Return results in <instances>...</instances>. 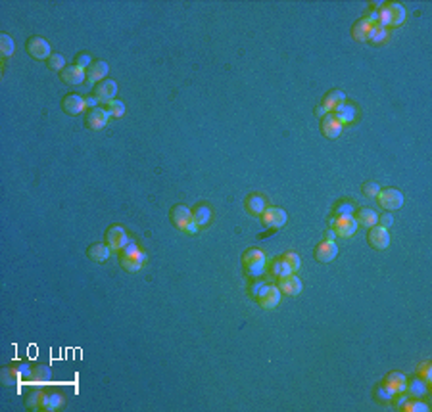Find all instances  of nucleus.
Masks as SVG:
<instances>
[{
  "mask_svg": "<svg viewBox=\"0 0 432 412\" xmlns=\"http://www.w3.org/2000/svg\"><path fill=\"white\" fill-rule=\"evenodd\" d=\"M242 263L244 265H252V263H267V255L263 249L252 248L242 255Z\"/></svg>",
  "mask_w": 432,
  "mask_h": 412,
  "instance_id": "nucleus-27",
  "label": "nucleus"
},
{
  "mask_svg": "<svg viewBox=\"0 0 432 412\" xmlns=\"http://www.w3.org/2000/svg\"><path fill=\"white\" fill-rule=\"evenodd\" d=\"M14 370H16V374L21 380H31V378H33V370H31V366H29V364H25V362H17L16 366H14Z\"/></svg>",
  "mask_w": 432,
  "mask_h": 412,
  "instance_id": "nucleus-41",
  "label": "nucleus"
},
{
  "mask_svg": "<svg viewBox=\"0 0 432 412\" xmlns=\"http://www.w3.org/2000/svg\"><path fill=\"white\" fill-rule=\"evenodd\" d=\"M346 102V94L342 90H330L325 98H323V106L327 108V112H334L340 104Z\"/></svg>",
  "mask_w": 432,
  "mask_h": 412,
  "instance_id": "nucleus-25",
  "label": "nucleus"
},
{
  "mask_svg": "<svg viewBox=\"0 0 432 412\" xmlns=\"http://www.w3.org/2000/svg\"><path fill=\"white\" fill-rule=\"evenodd\" d=\"M379 203L380 207L388 209V211H394V209H399L404 205V194L396 188H386V190H380L379 192Z\"/></svg>",
  "mask_w": 432,
  "mask_h": 412,
  "instance_id": "nucleus-4",
  "label": "nucleus"
},
{
  "mask_svg": "<svg viewBox=\"0 0 432 412\" xmlns=\"http://www.w3.org/2000/svg\"><path fill=\"white\" fill-rule=\"evenodd\" d=\"M367 41H371L375 44H380V43H386L388 41V29L382 25H377L371 29V33L367 37Z\"/></svg>",
  "mask_w": 432,
  "mask_h": 412,
  "instance_id": "nucleus-31",
  "label": "nucleus"
},
{
  "mask_svg": "<svg viewBox=\"0 0 432 412\" xmlns=\"http://www.w3.org/2000/svg\"><path fill=\"white\" fill-rule=\"evenodd\" d=\"M108 119H110V112L106 108H92L86 112V127L92 130L104 129Z\"/></svg>",
  "mask_w": 432,
  "mask_h": 412,
  "instance_id": "nucleus-8",
  "label": "nucleus"
},
{
  "mask_svg": "<svg viewBox=\"0 0 432 412\" xmlns=\"http://www.w3.org/2000/svg\"><path fill=\"white\" fill-rule=\"evenodd\" d=\"M338 253V248H336V242H327L323 240L315 248V259L319 261V263H330L332 259L336 257Z\"/></svg>",
  "mask_w": 432,
  "mask_h": 412,
  "instance_id": "nucleus-14",
  "label": "nucleus"
},
{
  "mask_svg": "<svg viewBox=\"0 0 432 412\" xmlns=\"http://www.w3.org/2000/svg\"><path fill=\"white\" fill-rule=\"evenodd\" d=\"M115 94H117V83L113 79H104L102 83L96 85L95 96L98 98V102L110 104L112 100H115Z\"/></svg>",
  "mask_w": 432,
  "mask_h": 412,
  "instance_id": "nucleus-7",
  "label": "nucleus"
},
{
  "mask_svg": "<svg viewBox=\"0 0 432 412\" xmlns=\"http://www.w3.org/2000/svg\"><path fill=\"white\" fill-rule=\"evenodd\" d=\"M60 75L61 81L68 83V85H81L86 79V71L73 63V65H66V69L60 71Z\"/></svg>",
  "mask_w": 432,
  "mask_h": 412,
  "instance_id": "nucleus-16",
  "label": "nucleus"
},
{
  "mask_svg": "<svg viewBox=\"0 0 432 412\" xmlns=\"http://www.w3.org/2000/svg\"><path fill=\"white\" fill-rule=\"evenodd\" d=\"M377 224H379V226H382V228H390V226L394 224V217H392V215H388V213H384L382 217H379Z\"/></svg>",
  "mask_w": 432,
  "mask_h": 412,
  "instance_id": "nucleus-49",
  "label": "nucleus"
},
{
  "mask_svg": "<svg viewBox=\"0 0 432 412\" xmlns=\"http://www.w3.org/2000/svg\"><path fill=\"white\" fill-rule=\"evenodd\" d=\"M41 397H43V391H39V389L33 391V393L25 399L27 408H31V410H33V408H41Z\"/></svg>",
  "mask_w": 432,
  "mask_h": 412,
  "instance_id": "nucleus-44",
  "label": "nucleus"
},
{
  "mask_svg": "<svg viewBox=\"0 0 432 412\" xmlns=\"http://www.w3.org/2000/svg\"><path fill=\"white\" fill-rule=\"evenodd\" d=\"M394 397H396V406L399 408V410H402V408H404V404L409 401V395H407V393H396Z\"/></svg>",
  "mask_w": 432,
  "mask_h": 412,
  "instance_id": "nucleus-50",
  "label": "nucleus"
},
{
  "mask_svg": "<svg viewBox=\"0 0 432 412\" xmlns=\"http://www.w3.org/2000/svg\"><path fill=\"white\" fill-rule=\"evenodd\" d=\"M137 249H138V246L133 240H131L129 244L123 248V251H121V257H133V255L137 253Z\"/></svg>",
  "mask_w": 432,
  "mask_h": 412,
  "instance_id": "nucleus-48",
  "label": "nucleus"
},
{
  "mask_svg": "<svg viewBox=\"0 0 432 412\" xmlns=\"http://www.w3.org/2000/svg\"><path fill=\"white\" fill-rule=\"evenodd\" d=\"M379 192H380V186L377 182H365V184H363V194L369 196V198H377Z\"/></svg>",
  "mask_w": 432,
  "mask_h": 412,
  "instance_id": "nucleus-46",
  "label": "nucleus"
},
{
  "mask_svg": "<svg viewBox=\"0 0 432 412\" xmlns=\"http://www.w3.org/2000/svg\"><path fill=\"white\" fill-rule=\"evenodd\" d=\"M86 110H92V108H98V98L96 96H86L85 98Z\"/></svg>",
  "mask_w": 432,
  "mask_h": 412,
  "instance_id": "nucleus-51",
  "label": "nucleus"
},
{
  "mask_svg": "<svg viewBox=\"0 0 432 412\" xmlns=\"http://www.w3.org/2000/svg\"><path fill=\"white\" fill-rule=\"evenodd\" d=\"M373 27H377V25H373L371 21H367V19L363 17V19H359V21L354 25L352 35H354V39H357V41H367V37H369Z\"/></svg>",
  "mask_w": 432,
  "mask_h": 412,
  "instance_id": "nucleus-26",
  "label": "nucleus"
},
{
  "mask_svg": "<svg viewBox=\"0 0 432 412\" xmlns=\"http://www.w3.org/2000/svg\"><path fill=\"white\" fill-rule=\"evenodd\" d=\"M342 127H344V125L334 117V113L332 112H328L327 115H325L323 123H321V130H323V134L327 138H338L342 134Z\"/></svg>",
  "mask_w": 432,
  "mask_h": 412,
  "instance_id": "nucleus-12",
  "label": "nucleus"
},
{
  "mask_svg": "<svg viewBox=\"0 0 432 412\" xmlns=\"http://www.w3.org/2000/svg\"><path fill=\"white\" fill-rule=\"evenodd\" d=\"M52 378V370L48 366H35L33 368V378L35 382H39V384H46V382H50Z\"/></svg>",
  "mask_w": 432,
  "mask_h": 412,
  "instance_id": "nucleus-33",
  "label": "nucleus"
},
{
  "mask_svg": "<svg viewBox=\"0 0 432 412\" xmlns=\"http://www.w3.org/2000/svg\"><path fill=\"white\" fill-rule=\"evenodd\" d=\"M375 395H377V399H379V401H382V403H390V401L394 399V393H392V389H390V387H386L384 384L377 387Z\"/></svg>",
  "mask_w": 432,
  "mask_h": 412,
  "instance_id": "nucleus-40",
  "label": "nucleus"
},
{
  "mask_svg": "<svg viewBox=\"0 0 432 412\" xmlns=\"http://www.w3.org/2000/svg\"><path fill=\"white\" fill-rule=\"evenodd\" d=\"M267 201L263 196H259V194H252L246 198V209L250 211L252 215H263V211L267 209Z\"/></svg>",
  "mask_w": 432,
  "mask_h": 412,
  "instance_id": "nucleus-23",
  "label": "nucleus"
},
{
  "mask_svg": "<svg viewBox=\"0 0 432 412\" xmlns=\"http://www.w3.org/2000/svg\"><path fill=\"white\" fill-rule=\"evenodd\" d=\"M144 263H146V253L142 249H137V253L133 257H121V265L125 266L127 270H131V272L140 270L144 266Z\"/></svg>",
  "mask_w": 432,
  "mask_h": 412,
  "instance_id": "nucleus-21",
  "label": "nucleus"
},
{
  "mask_svg": "<svg viewBox=\"0 0 432 412\" xmlns=\"http://www.w3.org/2000/svg\"><path fill=\"white\" fill-rule=\"evenodd\" d=\"M406 384L407 378L402 372H390L388 376H386V380H384V386L390 387L394 395L396 393H406Z\"/></svg>",
  "mask_w": 432,
  "mask_h": 412,
  "instance_id": "nucleus-19",
  "label": "nucleus"
},
{
  "mask_svg": "<svg viewBox=\"0 0 432 412\" xmlns=\"http://www.w3.org/2000/svg\"><path fill=\"white\" fill-rule=\"evenodd\" d=\"M267 282H261V280H256V282L252 284L250 286V295L254 297V299H259L261 295H263V292L267 290Z\"/></svg>",
  "mask_w": 432,
  "mask_h": 412,
  "instance_id": "nucleus-43",
  "label": "nucleus"
},
{
  "mask_svg": "<svg viewBox=\"0 0 432 412\" xmlns=\"http://www.w3.org/2000/svg\"><path fill=\"white\" fill-rule=\"evenodd\" d=\"M131 242L129 238V234L125 232V228H121L119 224H113V226H110L108 228V232H106V244L112 248V251H123V248L127 246Z\"/></svg>",
  "mask_w": 432,
  "mask_h": 412,
  "instance_id": "nucleus-3",
  "label": "nucleus"
},
{
  "mask_svg": "<svg viewBox=\"0 0 432 412\" xmlns=\"http://www.w3.org/2000/svg\"><path fill=\"white\" fill-rule=\"evenodd\" d=\"M246 266V274L252 276V278H259L263 276L265 268H267V263H252V265H244Z\"/></svg>",
  "mask_w": 432,
  "mask_h": 412,
  "instance_id": "nucleus-38",
  "label": "nucleus"
},
{
  "mask_svg": "<svg viewBox=\"0 0 432 412\" xmlns=\"http://www.w3.org/2000/svg\"><path fill=\"white\" fill-rule=\"evenodd\" d=\"M75 65H79L81 69L90 67V65H92V58H90V54H86V52L77 54V58H75Z\"/></svg>",
  "mask_w": 432,
  "mask_h": 412,
  "instance_id": "nucleus-45",
  "label": "nucleus"
},
{
  "mask_svg": "<svg viewBox=\"0 0 432 412\" xmlns=\"http://www.w3.org/2000/svg\"><path fill=\"white\" fill-rule=\"evenodd\" d=\"M0 380H2L4 386H16V384H19V380L21 378L17 376L14 368H4L2 370V374H0Z\"/></svg>",
  "mask_w": 432,
  "mask_h": 412,
  "instance_id": "nucleus-37",
  "label": "nucleus"
},
{
  "mask_svg": "<svg viewBox=\"0 0 432 412\" xmlns=\"http://www.w3.org/2000/svg\"><path fill=\"white\" fill-rule=\"evenodd\" d=\"M64 406V397L60 393H44L41 397V410H58Z\"/></svg>",
  "mask_w": 432,
  "mask_h": 412,
  "instance_id": "nucleus-22",
  "label": "nucleus"
},
{
  "mask_svg": "<svg viewBox=\"0 0 432 412\" xmlns=\"http://www.w3.org/2000/svg\"><path fill=\"white\" fill-rule=\"evenodd\" d=\"M61 108H64V112L68 113V115H79V113H83L86 110L85 98L75 94V92H71V94L64 96Z\"/></svg>",
  "mask_w": 432,
  "mask_h": 412,
  "instance_id": "nucleus-10",
  "label": "nucleus"
},
{
  "mask_svg": "<svg viewBox=\"0 0 432 412\" xmlns=\"http://www.w3.org/2000/svg\"><path fill=\"white\" fill-rule=\"evenodd\" d=\"M315 113H317V115H319V117H325V115H327V108H325V106H323V104H321V106H317V108H315Z\"/></svg>",
  "mask_w": 432,
  "mask_h": 412,
  "instance_id": "nucleus-53",
  "label": "nucleus"
},
{
  "mask_svg": "<svg viewBox=\"0 0 432 412\" xmlns=\"http://www.w3.org/2000/svg\"><path fill=\"white\" fill-rule=\"evenodd\" d=\"M192 219H194V223L198 226H206L209 223V219H211V209L207 205H198L192 211Z\"/></svg>",
  "mask_w": 432,
  "mask_h": 412,
  "instance_id": "nucleus-28",
  "label": "nucleus"
},
{
  "mask_svg": "<svg viewBox=\"0 0 432 412\" xmlns=\"http://www.w3.org/2000/svg\"><path fill=\"white\" fill-rule=\"evenodd\" d=\"M271 272L281 280V278H286V276H290V274H296V272H292L290 270V266L286 265L283 259H275L273 261V265H271Z\"/></svg>",
  "mask_w": 432,
  "mask_h": 412,
  "instance_id": "nucleus-30",
  "label": "nucleus"
},
{
  "mask_svg": "<svg viewBox=\"0 0 432 412\" xmlns=\"http://www.w3.org/2000/svg\"><path fill=\"white\" fill-rule=\"evenodd\" d=\"M328 223L338 238H352L359 228V223L354 217H332Z\"/></svg>",
  "mask_w": 432,
  "mask_h": 412,
  "instance_id": "nucleus-2",
  "label": "nucleus"
},
{
  "mask_svg": "<svg viewBox=\"0 0 432 412\" xmlns=\"http://www.w3.org/2000/svg\"><path fill=\"white\" fill-rule=\"evenodd\" d=\"M27 52L33 56L35 60H48L52 56V50H50V44L46 43L44 39L41 37H31L29 41H27Z\"/></svg>",
  "mask_w": 432,
  "mask_h": 412,
  "instance_id": "nucleus-5",
  "label": "nucleus"
},
{
  "mask_svg": "<svg viewBox=\"0 0 432 412\" xmlns=\"http://www.w3.org/2000/svg\"><path fill=\"white\" fill-rule=\"evenodd\" d=\"M402 410H406V412H428L430 410V406L426 403H423V401H419V399H411V401H407L406 404H404V408Z\"/></svg>",
  "mask_w": 432,
  "mask_h": 412,
  "instance_id": "nucleus-36",
  "label": "nucleus"
},
{
  "mask_svg": "<svg viewBox=\"0 0 432 412\" xmlns=\"http://www.w3.org/2000/svg\"><path fill=\"white\" fill-rule=\"evenodd\" d=\"M0 54L4 58H10L14 54V41L8 33H2L0 35Z\"/></svg>",
  "mask_w": 432,
  "mask_h": 412,
  "instance_id": "nucleus-32",
  "label": "nucleus"
},
{
  "mask_svg": "<svg viewBox=\"0 0 432 412\" xmlns=\"http://www.w3.org/2000/svg\"><path fill=\"white\" fill-rule=\"evenodd\" d=\"M279 290L286 295H298V293L302 292V280L298 278L296 274H290L286 276V278H281V282H279Z\"/></svg>",
  "mask_w": 432,
  "mask_h": 412,
  "instance_id": "nucleus-18",
  "label": "nucleus"
},
{
  "mask_svg": "<svg viewBox=\"0 0 432 412\" xmlns=\"http://www.w3.org/2000/svg\"><path fill=\"white\" fill-rule=\"evenodd\" d=\"M106 110H108L110 115H113V117H123V115H125V104L121 102V100H112V102L108 104Z\"/></svg>",
  "mask_w": 432,
  "mask_h": 412,
  "instance_id": "nucleus-39",
  "label": "nucleus"
},
{
  "mask_svg": "<svg viewBox=\"0 0 432 412\" xmlns=\"http://www.w3.org/2000/svg\"><path fill=\"white\" fill-rule=\"evenodd\" d=\"M108 71H110V65L106 63V61H95L90 67L86 69V81L90 83V85H95V83H102L106 75H108Z\"/></svg>",
  "mask_w": 432,
  "mask_h": 412,
  "instance_id": "nucleus-17",
  "label": "nucleus"
},
{
  "mask_svg": "<svg viewBox=\"0 0 432 412\" xmlns=\"http://www.w3.org/2000/svg\"><path fill=\"white\" fill-rule=\"evenodd\" d=\"M110 255H112V248L108 244H95V246L88 248V257L96 263H102L106 259H110Z\"/></svg>",
  "mask_w": 432,
  "mask_h": 412,
  "instance_id": "nucleus-24",
  "label": "nucleus"
},
{
  "mask_svg": "<svg viewBox=\"0 0 432 412\" xmlns=\"http://www.w3.org/2000/svg\"><path fill=\"white\" fill-rule=\"evenodd\" d=\"M48 65L50 69H56V71H64L66 69V58L61 54H52L48 58Z\"/></svg>",
  "mask_w": 432,
  "mask_h": 412,
  "instance_id": "nucleus-42",
  "label": "nucleus"
},
{
  "mask_svg": "<svg viewBox=\"0 0 432 412\" xmlns=\"http://www.w3.org/2000/svg\"><path fill=\"white\" fill-rule=\"evenodd\" d=\"M355 205L352 201H340L334 207V217H354Z\"/></svg>",
  "mask_w": 432,
  "mask_h": 412,
  "instance_id": "nucleus-34",
  "label": "nucleus"
},
{
  "mask_svg": "<svg viewBox=\"0 0 432 412\" xmlns=\"http://www.w3.org/2000/svg\"><path fill=\"white\" fill-rule=\"evenodd\" d=\"M334 238H336V234H334V230H332V228H328L327 232H323V240L334 242Z\"/></svg>",
  "mask_w": 432,
  "mask_h": 412,
  "instance_id": "nucleus-52",
  "label": "nucleus"
},
{
  "mask_svg": "<svg viewBox=\"0 0 432 412\" xmlns=\"http://www.w3.org/2000/svg\"><path fill=\"white\" fill-rule=\"evenodd\" d=\"M258 303L267 311L279 307V303H281V290H279V286H271V284H269L267 290H265L263 295L258 299Z\"/></svg>",
  "mask_w": 432,
  "mask_h": 412,
  "instance_id": "nucleus-15",
  "label": "nucleus"
},
{
  "mask_svg": "<svg viewBox=\"0 0 432 412\" xmlns=\"http://www.w3.org/2000/svg\"><path fill=\"white\" fill-rule=\"evenodd\" d=\"M171 221L175 223V226H177L179 230L187 232L189 224L194 221V219H192V211H190L187 205H175L171 211Z\"/></svg>",
  "mask_w": 432,
  "mask_h": 412,
  "instance_id": "nucleus-11",
  "label": "nucleus"
},
{
  "mask_svg": "<svg viewBox=\"0 0 432 412\" xmlns=\"http://www.w3.org/2000/svg\"><path fill=\"white\" fill-rule=\"evenodd\" d=\"M367 238H369V244H371L373 248H377V249H386L390 246L388 228H382V226H379V224H375V226H371V228H369Z\"/></svg>",
  "mask_w": 432,
  "mask_h": 412,
  "instance_id": "nucleus-9",
  "label": "nucleus"
},
{
  "mask_svg": "<svg viewBox=\"0 0 432 412\" xmlns=\"http://www.w3.org/2000/svg\"><path fill=\"white\" fill-rule=\"evenodd\" d=\"M281 259L285 261L286 265L290 266V270H292V272H296V270L302 266V259H300V255H298L296 251H286V253Z\"/></svg>",
  "mask_w": 432,
  "mask_h": 412,
  "instance_id": "nucleus-35",
  "label": "nucleus"
},
{
  "mask_svg": "<svg viewBox=\"0 0 432 412\" xmlns=\"http://www.w3.org/2000/svg\"><path fill=\"white\" fill-rule=\"evenodd\" d=\"M406 393L409 397H413V399H421L428 393V382L421 376H415V378L407 380L406 384Z\"/></svg>",
  "mask_w": 432,
  "mask_h": 412,
  "instance_id": "nucleus-13",
  "label": "nucleus"
},
{
  "mask_svg": "<svg viewBox=\"0 0 432 412\" xmlns=\"http://www.w3.org/2000/svg\"><path fill=\"white\" fill-rule=\"evenodd\" d=\"M261 217H263V223L267 224L269 228H283L288 221V215L281 207H267Z\"/></svg>",
  "mask_w": 432,
  "mask_h": 412,
  "instance_id": "nucleus-6",
  "label": "nucleus"
},
{
  "mask_svg": "<svg viewBox=\"0 0 432 412\" xmlns=\"http://www.w3.org/2000/svg\"><path fill=\"white\" fill-rule=\"evenodd\" d=\"M332 113H334V117H336L342 125H346V123H352V121L357 117V108H355L354 104L344 102V104H340Z\"/></svg>",
  "mask_w": 432,
  "mask_h": 412,
  "instance_id": "nucleus-20",
  "label": "nucleus"
},
{
  "mask_svg": "<svg viewBox=\"0 0 432 412\" xmlns=\"http://www.w3.org/2000/svg\"><path fill=\"white\" fill-rule=\"evenodd\" d=\"M379 10V21L382 27H399L406 21V8L399 2H388V4H380Z\"/></svg>",
  "mask_w": 432,
  "mask_h": 412,
  "instance_id": "nucleus-1",
  "label": "nucleus"
},
{
  "mask_svg": "<svg viewBox=\"0 0 432 412\" xmlns=\"http://www.w3.org/2000/svg\"><path fill=\"white\" fill-rule=\"evenodd\" d=\"M417 372H419V376H421V378H424L426 382H430V380H432V366H430V362H423V364L417 368Z\"/></svg>",
  "mask_w": 432,
  "mask_h": 412,
  "instance_id": "nucleus-47",
  "label": "nucleus"
},
{
  "mask_svg": "<svg viewBox=\"0 0 432 412\" xmlns=\"http://www.w3.org/2000/svg\"><path fill=\"white\" fill-rule=\"evenodd\" d=\"M377 221H379V215H377V211H373V209H361V211L357 213V223L363 224V226H367V228L375 226Z\"/></svg>",
  "mask_w": 432,
  "mask_h": 412,
  "instance_id": "nucleus-29",
  "label": "nucleus"
}]
</instances>
